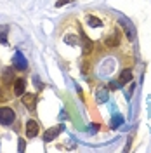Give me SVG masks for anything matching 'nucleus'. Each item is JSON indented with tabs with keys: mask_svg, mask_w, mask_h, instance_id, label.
Returning a JSON list of instances; mask_svg holds the SVG:
<instances>
[{
	"mask_svg": "<svg viewBox=\"0 0 151 153\" xmlns=\"http://www.w3.org/2000/svg\"><path fill=\"white\" fill-rule=\"evenodd\" d=\"M24 150V139H19V152Z\"/></svg>",
	"mask_w": 151,
	"mask_h": 153,
	"instance_id": "16",
	"label": "nucleus"
},
{
	"mask_svg": "<svg viewBox=\"0 0 151 153\" xmlns=\"http://www.w3.org/2000/svg\"><path fill=\"white\" fill-rule=\"evenodd\" d=\"M64 42L70 44V45H78V37H75V35H66L64 37Z\"/></svg>",
	"mask_w": 151,
	"mask_h": 153,
	"instance_id": "13",
	"label": "nucleus"
},
{
	"mask_svg": "<svg viewBox=\"0 0 151 153\" xmlns=\"http://www.w3.org/2000/svg\"><path fill=\"white\" fill-rule=\"evenodd\" d=\"M23 105L26 106L28 110H35V106H37V97L33 94H23Z\"/></svg>",
	"mask_w": 151,
	"mask_h": 153,
	"instance_id": "5",
	"label": "nucleus"
},
{
	"mask_svg": "<svg viewBox=\"0 0 151 153\" xmlns=\"http://www.w3.org/2000/svg\"><path fill=\"white\" fill-rule=\"evenodd\" d=\"M7 26H0V42L4 44V45H9V42H7Z\"/></svg>",
	"mask_w": 151,
	"mask_h": 153,
	"instance_id": "11",
	"label": "nucleus"
},
{
	"mask_svg": "<svg viewBox=\"0 0 151 153\" xmlns=\"http://www.w3.org/2000/svg\"><path fill=\"white\" fill-rule=\"evenodd\" d=\"M0 101H4V96H2V92H0Z\"/></svg>",
	"mask_w": 151,
	"mask_h": 153,
	"instance_id": "17",
	"label": "nucleus"
},
{
	"mask_svg": "<svg viewBox=\"0 0 151 153\" xmlns=\"http://www.w3.org/2000/svg\"><path fill=\"white\" fill-rule=\"evenodd\" d=\"M118 23L125 28V33H127L129 40H134V38H135V31H134V25H132V23H130L127 18H120V19H118Z\"/></svg>",
	"mask_w": 151,
	"mask_h": 153,
	"instance_id": "2",
	"label": "nucleus"
},
{
	"mask_svg": "<svg viewBox=\"0 0 151 153\" xmlns=\"http://www.w3.org/2000/svg\"><path fill=\"white\" fill-rule=\"evenodd\" d=\"M130 80H132V71L130 70H123L122 73H120V84H127Z\"/></svg>",
	"mask_w": 151,
	"mask_h": 153,
	"instance_id": "10",
	"label": "nucleus"
},
{
	"mask_svg": "<svg viewBox=\"0 0 151 153\" xmlns=\"http://www.w3.org/2000/svg\"><path fill=\"white\" fill-rule=\"evenodd\" d=\"M24 89H26V80L24 78H16V82H14V94L23 96L24 94Z\"/></svg>",
	"mask_w": 151,
	"mask_h": 153,
	"instance_id": "6",
	"label": "nucleus"
},
{
	"mask_svg": "<svg viewBox=\"0 0 151 153\" xmlns=\"http://www.w3.org/2000/svg\"><path fill=\"white\" fill-rule=\"evenodd\" d=\"M82 42H84V52H85V54H90V52H92V49H94L92 40L87 37L85 33H82Z\"/></svg>",
	"mask_w": 151,
	"mask_h": 153,
	"instance_id": "8",
	"label": "nucleus"
},
{
	"mask_svg": "<svg viewBox=\"0 0 151 153\" xmlns=\"http://www.w3.org/2000/svg\"><path fill=\"white\" fill-rule=\"evenodd\" d=\"M70 2H73V0H59V2H56V7H63V5H66Z\"/></svg>",
	"mask_w": 151,
	"mask_h": 153,
	"instance_id": "15",
	"label": "nucleus"
},
{
	"mask_svg": "<svg viewBox=\"0 0 151 153\" xmlns=\"http://www.w3.org/2000/svg\"><path fill=\"white\" fill-rule=\"evenodd\" d=\"M12 63H14V66L18 68V70H26L28 68V63H26V57L23 56L21 52H16L14 54V59H12Z\"/></svg>",
	"mask_w": 151,
	"mask_h": 153,
	"instance_id": "4",
	"label": "nucleus"
},
{
	"mask_svg": "<svg viewBox=\"0 0 151 153\" xmlns=\"http://www.w3.org/2000/svg\"><path fill=\"white\" fill-rule=\"evenodd\" d=\"M63 131V125H56V127H50V129H47L45 132H44V141L45 143H50L54 137H56L57 134Z\"/></svg>",
	"mask_w": 151,
	"mask_h": 153,
	"instance_id": "3",
	"label": "nucleus"
},
{
	"mask_svg": "<svg viewBox=\"0 0 151 153\" xmlns=\"http://www.w3.org/2000/svg\"><path fill=\"white\" fill-rule=\"evenodd\" d=\"M87 23H89L92 28H97V26H101V25H103V23H101V19L94 18V16H89V18H87Z\"/></svg>",
	"mask_w": 151,
	"mask_h": 153,
	"instance_id": "12",
	"label": "nucleus"
},
{
	"mask_svg": "<svg viewBox=\"0 0 151 153\" xmlns=\"http://www.w3.org/2000/svg\"><path fill=\"white\" fill-rule=\"evenodd\" d=\"M38 134V124L35 120H28L26 122V136L28 137H35Z\"/></svg>",
	"mask_w": 151,
	"mask_h": 153,
	"instance_id": "7",
	"label": "nucleus"
},
{
	"mask_svg": "<svg viewBox=\"0 0 151 153\" xmlns=\"http://www.w3.org/2000/svg\"><path fill=\"white\" fill-rule=\"evenodd\" d=\"M123 122V118L120 117V115H115L113 117V127H116V125H120Z\"/></svg>",
	"mask_w": 151,
	"mask_h": 153,
	"instance_id": "14",
	"label": "nucleus"
},
{
	"mask_svg": "<svg viewBox=\"0 0 151 153\" xmlns=\"http://www.w3.org/2000/svg\"><path fill=\"white\" fill-rule=\"evenodd\" d=\"M118 44H120V31H116L115 35L106 38V45H108V47H116Z\"/></svg>",
	"mask_w": 151,
	"mask_h": 153,
	"instance_id": "9",
	"label": "nucleus"
},
{
	"mask_svg": "<svg viewBox=\"0 0 151 153\" xmlns=\"http://www.w3.org/2000/svg\"><path fill=\"white\" fill-rule=\"evenodd\" d=\"M16 120V113L12 108H0V124L2 125H12V122Z\"/></svg>",
	"mask_w": 151,
	"mask_h": 153,
	"instance_id": "1",
	"label": "nucleus"
}]
</instances>
